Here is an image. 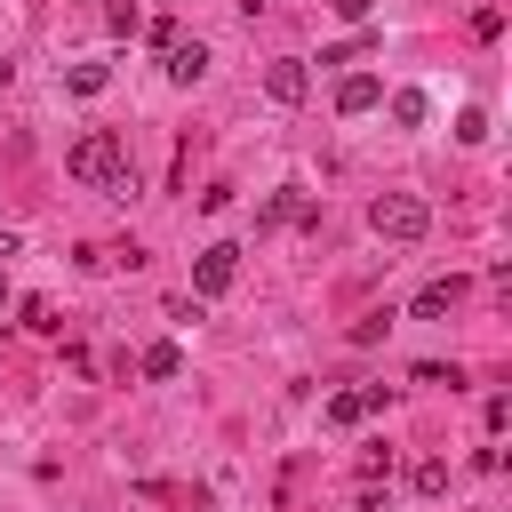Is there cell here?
Segmentation results:
<instances>
[{
  "instance_id": "obj_1",
  "label": "cell",
  "mask_w": 512,
  "mask_h": 512,
  "mask_svg": "<svg viewBox=\"0 0 512 512\" xmlns=\"http://www.w3.org/2000/svg\"><path fill=\"white\" fill-rule=\"evenodd\" d=\"M64 168H72L80 184H96L104 200H136V168H128V152H120V136H112V128L80 136V144L64 152Z\"/></svg>"
},
{
  "instance_id": "obj_2",
  "label": "cell",
  "mask_w": 512,
  "mask_h": 512,
  "mask_svg": "<svg viewBox=\"0 0 512 512\" xmlns=\"http://www.w3.org/2000/svg\"><path fill=\"white\" fill-rule=\"evenodd\" d=\"M368 232H376V240H392V248H416V240L432 232V208H424L416 192H376V208H368Z\"/></svg>"
},
{
  "instance_id": "obj_3",
  "label": "cell",
  "mask_w": 512,
  "mask_h": 512,
  "mask_svg": "<svg viewBox=\"0 0 512 512\" xmlns=\"http://www.w3.org/2000/svg\"><path fill=\"white\" fill-rule=\"evenodd\" d=\"M232 280H240V248H232V240H216V248H200V256H192V296H200V304H208V296H224Z\"/></svg>"
},
{
  "instance_id": "obj_4",
  "label": "cell",
  "mask_w": 512,
  "mask_h": 512,
  "mask_svg": "<svg viewBox=\"0 0 512 512\" xmlns=\"http://www.w3.org/2000/svg\"><path fill=\"white\" fill-rule=\"evenodd\" d=\"M304 88H312L304 56H272V64H264V96H272V104H304Z\"/></svg>"
},
{
  "instance_id": "obj_5",
  "label": "cell",
  "mask_w": 512,
  "mask_h": 512,
  "mask_svg": "<svg viewBox=\"0 0 512 512\" xmlns=\"http://www.w3.org/2000/svg\"><path fill=\"white\" fill-rule=\"evenodd\" d=\"M376 408H384V384H352V392H336V400H328V424H336V432H352V424H368Z\"/></svg>"
},
{
  "instance_id": "obj_6",
  "label": "cell",
  "mask_w": 512,
  "mask_h": 512,
  "mask_svg": "<svg viewBox=\"0 0 512 512\" xmlns=\"http://www.w3.org/2000/svg\"><path fill=\"white\" fill-rule=\"evenodd\" d=\"M376 104H384V80H376V72H344V80H336V112H344V120H360V112H376Z\"/></svg>"
},
{
  "instance_id": "obj_7",
  "label": "cell",
  "mask_w": 512,
  "mask_h": 512,
  "mask_svg": "<svg viewBox=\"0 0 512 512\" xmlns=\"http://www.w3.org/2000/svg\"><path fill=\"white\" fill-rule=\"evenodd\" d=\"M256 224H312V200H304V184H280L272 200H264V216Z\"/></svg>"
},
{
  "instance_id": "obj_8",
  "label": "cell",
  "mask_w": 512,
  "mask_h": 512,
  "mask_svg": "<svg viewBox=\"0 0 512 512\" xmlns=\"http://www.w3.org/2000/svg\"><path fill=\"white\" fill-rule=\"evenodd\" d=\"M456 304H464V280L448 272V280H432V288H416V304H408V312H416V320H440V312H456Z\"/></svg>"
},
{
  "instance_id": "obj_9",
  "label": "cell",
  "mask_w": 512,
  "mask_h": 512,
  "mask_svg": "<svg viewBox=\"0 0 512 512\" xmlns=\"http://www.w3.org/2000/svg\"><path fill=\"white\" fill-rule=\"evenodd\" d=\"M160 56H168V80H176V88H192V80L208 72V48H200V40H192V48L176 40V48H160Z\"/></svg>"
},
{
  "instance_id": "obj_10",
  "label": "cell",
  "mask_w": 512,
  "mask_h": 512,
  "mask_svg": "<svg viewBox=\"0 0 512 512\" xmlns=\"http://www.w3.org/2000/svg\"><path fill=\"white\" fill-rule=\"evenodd\" d=\"M392 120H400V128H424V120H432V96H424V88H400V96H392Z\"/></svg>"
},
{
  "instance_id": "obj_11",
  "label": "cell",
  "mask_w": 512,
  "mask_h": 512,
  "mask_svg": "<svg viewBox=\"0 0 512 512\" xmlns=\"http://www.w3.org/2000/svg\"><path fill=\"white\" fill-rule=\"evenodd\" d=\"M16 320H24V328H32V336H56V328H64V320H56V304H48V296H24V304H16Z\"/></svg>"
},
{
  "instance_id": "obj_12",
  "label": "cell",
  "mask_w": 512,
  "mask_h": 512,
  "mask_svg": "<svg viewBox=\"0 0 512 512\" xmlns=\"http://www.w3.org/2000/svg\"><path fill=\"white\" fill-rule=\"evenodd\" d=\"M136 368H144V376H152V384H168V376H176V368H184V352H176V344H152V352H144V360H136Z\"/></svg>"
},
{
  "instance_id": "obj_13",
  "label": "cell",
  "mask_w": 512,
  "mask_h": 512,
  "mask_svg": "<svg viewBox=\"0 0 512 512\" xmlns=\"http://www.w3.org/2000/svg\"><path fill=\"white\" fill-rule=\"evenodd\" d=\"M456 144H488V112H480V104L456 112Z\"/></svg>"
},
{
  "instance_id": "obj_14",
  "label": "cell",
  "mask_w": 512,
  "mask_h": 512,
  "mask_svg": "<svg viewBox=\"0 0 512 512\" xmlns=\"http://www.w3.org/2000/svg\"><path fill=\"white\" fill-rule=\"evenodd\" d=\"M104 24H112L120 40H136V32H144V16H136V0H112V8H104Z\"/></svg>"
},
{
  "instance_id": "obj_15",
  "label": "cell",
  "mask_w": 512,
  "mask_h": 512,
  "mask_svg": "<svg viewBox=\"0 0 512 512\" xmlns=\"http://www.w3.org/2000/svg\"><path fill=\"white\" fill-rule=\"evenodd\" d=\"M440 488H448V464L424 456V464H416V496H440Z\"/></svg>"
},
{
  "instance_id": "obj_16",
  "label": "cell",
  "mask_w": 512,
  "mask_h": 512,
  "mask_svg": "<svg viewBox=\"0 0 512 512\" xmlns=\"http://www.w3.org/2000/svg\"><path fill=\"white\" fill-rule=\"evenodd\" d=\"M472 40H504V8H480L472 16Z\"/></svg>"
},
{
  "instance_id": "obj_17",
  "label": "cell",
  "mask_w": 512,
  "mask_h": 512,
  "mask_svg": "<svg viewBox=\"0 0 512 512\" xmlns=\"http://www.w3.org/2000/svg\"><path fill=\"white\" fill-rule=\"evenodd\" d=\"M384 328H392V312H368V320H352V344H376Z\"/></svg>"
},
{
  "instance_id": "obj_18",
  "label": "cell",
  "mask_w": 512,
  "mask_h": 512,
  "mask_svg": "<svg viewBox=\"0 0 512 512\" xmlns=\"http://www.w3.org/2000/svg\"><path fill=\"white\" fill-rule=\"evenodd\" d=\"M328 8H336L344 24H368V8H376V0H328Z\"/></svg>"
},
{
  "instance_id": "obj_19",
  "label": "cell",
  "mask_w": 512,
  "mask_h": 512,
  "mask_svg": "<svg viewBox=\"0 0 512 512\" xmlns=\"http://www.w3.org/2000/svg\"><path fill=\"white\" fill-rule=\"evenodd\" d=\"M8 80H16V64H8V56H0V88H8Z\"/></svg>"
},
{
  "instance_id": "obj_20",
  "label": "cell",
  "mask_w": 512,
  "mask_h": 512,
  "mask_svg": "<svg viewBox=\"0 0 512 512\" xmlns=\"http://www.w3.org/2000/svg\"><path fill=\"white\" fill-rule=\"evenodd\" d=\"M0 312H8V272H0Z\"/></svg>"
},
{
  "instance_id": "obj_21",
  "label": "cell",
  "mask_w": 512,
  "mask_h": 512,
  "mask_svg": "<svg viewBox=\"0 0 512 512\" xmlns=\"http://www.w3.org/2000/svg\"><path fill=\"white\" fill-rule=\"evenodd\" d=\"M368 512H392V504H368Z\"/></svg>"
}]
</instances>
